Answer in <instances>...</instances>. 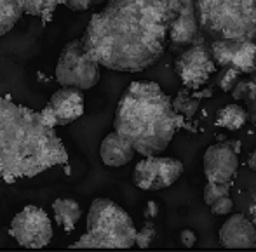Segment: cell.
<instances>
[{
	"label": "cell",
	"instance_id": "1",
	"mask_svg": "<svg viewBox=\"0 0 256 252\" xmlns=\"http://www.w3.org/2000/svg\"><path fill=\"white\" fill-rule=\"evenodd\" d=\"M182 5V0H108L91 16L80 40L100 66L143 71L164 54L169 26Z\"/></svg>",
	"mask_w": 256,
	"mask_h": 252
},
{
	"label": "cell",
	"instance_id": "2",
	"mask_svg": "<svg viewBox=\"0 0 256 252\" xmlns=\"http://www.w3.org/2000/svg\"><path fill=\"white\" fill-rule=\"evenodd\" d=\"M68 162V151L40 111L0 96V179L34 178Z\"/></svg>",
	"mask_w": 256,
	"mask_h": 252
},
{
	"label": "cell",
	"instance_id": "3",
	"mask_svg": "<svg viewBox=\"0 0 256 252\" xmlns=\"http://www.w3.org/2000/svg\"><path fill=\"white\" fill-rule=\"evenodd\" d=\"M180 127V115L157 82H132L118 99L114 131L134 146L142 157L160 155Z\"/></svg>",
	"mask_w": 256,
	"mask_h": 252
},
{
	"label": "cell",
	"instance_id": "4",
	"mask_svg": "<svg viewBox=\"0 0 256 252\" xmlns=\"http://www.w3.org/2000/svg\"><path fill=\"white\" fill-rule=\"evenodd\" d=\"M136 226L129 214L110 199H94L88 212L86 233L75 249H129L136 244Z\"/></svg>",
	"mask_w": 256,
	"mask_h": 252
},
{
	"label": "cell",
	"instance_id": "5",
	"mask_svg": "<svg viewBox=\"0 0 256 252\" xmlns=\"http://www.w3.org/2000/svg\"><path fill=\"white\" fill-rule=\"evenodd\" d=\"M199 26L212 40L256 35V0H194Z\"/></svg>",
	"mask_w": 256,
	"mask_h": 252
},
{
	"label": "cell",
	"instance_id": "6",
	"mask_svg": "<svg viewBox=\"0 0 256 252\" xmlns=\"http://www.w3.org/2000/svg\"><path fill=\"white\" fill-rule=\"evenodd\" d=\"M100 63L84 49L80 38H75L64 44L58 57L56 77L58 84L63 87H77L80 91L92 89L102 78Z\"/></svg>",
	"mask_w": 256,
	"mask_h": 252
},
{
	"label": "cell",
	"instance_id": "7",
	"mask_svg": "<svg viewBox=\"0 0 256 252\" xmlns=\"http://www.w3.org/2000/svg\"><path fill=\"white\" fill-rule=\"evenodd\" d=\"M9 233L24 249L48 247L52 239V223L44 209L37 205L23 207L10 221Z\"/></svg>",
	"mask_w": 256,
	"mask_h": 252
},
{
	"label": "cell",
	"instance_id": "8",
	"mask_svg": "<svg viewBox=\"0 0 256 252\" xmlns=\"http://www.w3.org/2000/svg\"><path fill=\"white\" fill-rule=\"evenodd\" d=\"M182 174L183 164L178 158L148 155L134 165L132 183L143 192H158L174 185Z\"/></svg>",
	"mask_w": 256,
	"mask_h": 252
},
{
	"label": "cell",
	"instance_id": "9",
	"mask_svg": "<svg viewBox=\"0 0 256 252\" xmlns=\"http://www.w3.org/2000/svg\"><path fill=\"white\" fill-rule=\"evenodd\" d=\"M174 71L186 89H199L216 71L211 49L202 44H196L183 50L174 61Z\"/></svg>",
	"mask_w": 256,
	"mask_h": 252
},
{
	"label": "cell",
	"instance_id": "10",
	"mask_svg": "<svg viewBox=\"0 0 256 252\" xmlns=\"http://www.w3.org/2000/svg\"><path fill=\"white\" fill-rule=\"evenodd\" d=\"M84 111L86 99L80 89L61 85V89L51 96V99L48 101V104L40 113L48 120V124L56 129L78 120L84 115Z\"/></svg>",
	"mask_w": 256,
	"mask_h": 252
},
{
	"label": "cell",
	"instance_id": "11",
	"mask_svg": "<svg viewBox=\"0 0 256 252\" xmlns=\"http://www.w3.org/2000/svg\"><path fill=\"white\" fill-rule=\"evenodd\" d=\"M211 54L216 66L236 68L240 73H251L256 68V44L251 38L212 40Z\"/></svg>",
	"mask_w": 256,
	"mask_h": 252
},
{
	"label": "cell",
	"instance_id": "12",
	"mask_svg": "<svg viewBox=\"0 0 256 252\" xmlns=\"http://www.w3.org/2000/svg\"><path fill=\"white\" fill-rule=\"evenodd\" d=\"M204 174L211 183L230 185L239 169V157L226 143H214L204 153Z\"/></svg>",
	"mask_w": 256,
	"mask_h": 252
},
{
	"label": "cell",
	"instance_id": "13",
	"mask_svg": "<svg viewBox=\"0 0 256 252\" xmlns=\"http://www.w3.org/2000/svg\"><path fill=\"white\" fill-rule=\"evenodd\" d=\"M220 242L228 249H251L256 242V226L242 214H234L220 228Z\"/></svg>",
	"mask_w": 256,
	"mask_h": 252
},
{
	"label": "cell",
	"instance_id": "14",
	"mask_svg": "<svg viewBox=\"0 0 256 252\" xmlns=\"http://www.w3.org/2000/svg\"><path fill=\"white\" fill-rule=\"evenodd\" d=\"M136 150L118 132H108L100 145V157L106 167H122L134 158Z\"/></svg>",
	"mask_w": 256,
	"mask_h": 252
},
{
	"label": "cell",
	"instance_id": "15",
	"mask_svg": "<svg viewBox=\"0 0 256 252\" xmlns=\"http://www.w3.org/2000/svg\"><path fill=\"white\" fill-rule=\"evenodd\" d=\"M199 19H197L196 7L192 3H183L180 12L176 14V17L171 21V26H169V40L172 44H192L197 40V35H199Z\"/></svg>",
	"mask_w": 256,
	"mask_h": 252
},
{
	"label": "cell",
	"instance_id": "16",
	"mask_svg": "<svg viewBox=\"0 0 256 252\" xmlns=\"http://www.w3.org/2000/svg\"><path fill=\"white\" fill-rule=\"evenodd\" d=\"M52 212L56 225L64 233H72L82 218V207L74 199H56L52 202Z\"/></svg>",
	"mask_w": 256,
	"mask_h": 252
},
{
	"label": "cell",
	"instance_id": "17",
	"mask_svg": "<svg viewBox=\"0 0 256 252\" xmlns=\"http://www.w3.org/2000/svg\"><path fill=\"white\" fill-rule=\"evenodd\" d=\"M250 115H248V110L244 106L237 103L226 104L216 115V125L222 129H226V131H239V129L244 127V124L248 122Z\"/></svg>",
	"mask_w": 256,
	"mask_h": 252
},
{
	"label": "cell",
	"instance_id": "18",
	"mask_svg": "<svg viewBox=\"0 0 256 252\" xmlns=\"http://www.w3.org/2000/svg\"><path fill=\"white\" fill-rule=\"evenodd\" d=\"M23 14L30 16L48 17L52 14L60 5H64L66 0H14Z\"/></svg>",
	"mask_w": 256,
	"mask_h": 252
},
{
	"label": "cell",
	"instance_id": "19",
	"mask_svg": "<svg viewBox=\"0 0 256 252\" xmlns=\"http://www.w3.org/2000/svg\"><path fill=\"white\" fill-rule=\"evenodd\" d=\"M21 14L23 12L14 0H0V38L16 26Z\"/></svg>",
	"mask_w": 256,
	"mask_h": 252
},
{
	"label": "cell",
	"instance_id": "20",
	"mask_svg": "<svg viewBox=\"0 0 256 252\" xmlns=\"http://www.w3.org/2000/svg\"><path fill=\"white\" fill-rule=\"evenodd\" d=\"M171 103H172V110L180 117H185V118H192L197 113V110H199V101L192 99L186 94H178Z\"/></svg>",
	"mask_w": 256,
	"mask_h": 252
},
{
	"label": "cell",
	"instance_id": "21",
	"mask_svg": "<svg viewBox=\"0 0 256 252\" xmlns=\"http://www.w3.org/2000/svg\"><path fill=\"white\" fill-rule=\"evenodd\" d=\"M223 195H230V185H225V183H211L208 181V185H206L204 188V202L206 205H211L214 204L216 200L220 199V197Z\"/></svg>",
	"mask_w": 256,
	"mask_h": 252
},
{
	"label": "cell",
	"instance_id": "22",
	"mask_svg": "<svg viewBox=\"0 0 256 252\" xmlns=\"http://www.w3.org/2000/svg\"><path fill=\"white\" fill-rule=\"evenodd\" d=\"M209 211H211L214 216H228V214H232V211H234L232 197H230V195L220 197L214 204L209 205Z\"/></svg>",
	"mask_w": 256,
	"mask_h": 252
},
{
	"label": "cell",
	"instance_id": "23",
	"mask_svg": "<svg viewBox=\"0 0 256 252\" xmlns=\"http://www.w3.org/2000/svg\"><path fill=\"white\" fill-rule=\"evenodd\" d=\"M155 235H157L155 226L148 221L140 232H136V244H138V247H142V249H146V247L154 242Z\"/></svg>",
	"mask_w": 256,
	"mask_h": 252
},
{
	"label": "cell",
	"instance_id": "24",
	"mask_svg": "<svg viewBox=\"0 0 256 252\" xmlns=\"http://www.w3.org/2000/svg\"><path fill=\"white\" fill-rule=\"evenodd\" d=\"M240 71L239 70H236V68H230V66H226L225 68V71H223V75H222V78H220V87L223 89V91H232L234 87H236V84L239 80H237V75H239Z\"/></svg>",
	"mask_w": 256,
	"mask_h": 252
},
{
	"label": "cell",
	"instance_id": "25",
	"mask_svg": "<svg viewBox=\"0 0 256 252\" xmlns=\"http://www.w3.org/2000/svg\"><path fill=\"white\" fill-rule=\"evenodd\" d=\"M100 2H102V0H66L64 5L72 10H88V9H91V7L98 5Z\"/></svg>",
	"mask_w": 256,
	"mask_h": 252
},
{
	"label": "cell",
	"instance_id": "26",
	"mask_svg": "<svg viewBox=\"0 0 256 252\" xmlns=\"http://www.w3.org/2000/svg\"><path fill=\"white\" fill-rule=\"evenodd\" d=\"M180 242H182L183 247H186V249H190V247H194L197 244V235L194 230H182V233H180Z\"/></svg>",
	"mask_w": 256,
	"mask_h": 252
},
{
	"label": "cell",
	"instance_id": "27",
	"mask_svg": "<svg viewBox=\"0 0 256 252\" xmlns=\"http://www.w3.org/2000/svg\"><path fill=\"white\" fill-rule=\"evenodd\" d=\"M157 211H158V207L155 205V202H148V205H146V211H145V214H146V218H154V216H157Z\"/></svg>",
	"mask_w": 256,
	"mask_h": 252
},
{
	"label": "cell",
	"instance_id": "28",
	"mask_svg": "<svg viewBox=\"0 0 256 252\" xmlns=\"http://www.w3.org/2000/svg\"><path fill=\"white\" fill-rule=\"evenodd\" d=\"M248 165H250L251 171H254V172H256V150H254V151H251L250 157H248Z\"/></svg>",
	"mask_w": 256,
	"mask_h": 252
},
{
	"label": "cell",
	"instance_id": "29",
	"mask_svg": "<svg viewBox=\"0 0 256 252\" xmlns=\"http://www.w3.org/2000/svg\"><path fill=\"white\" fill-rule=\"evenodd\" d=\"M251 73H253V75H251V82H253V85H254V89H256V68H254L253 71H251Z\"/></svg>",
	"mask_w": 256,
	"mask_h": 252
},
{
	"label": "cell",
	"instance_id": "30",
	"mask_svg": "<svg viewBox=\"0 0 256 252\" xmlns=\"http://www.w3.org/2000/svg\"><path fill=\"white\" fill-rule=\"evenodd\" d=\"M253 214H256V200H254V205H253Z\"/></svg>",
	"mask_w": 256,
	"mask_h": 252
},
{
	"label": "cell",
	"instance_id": "31",
	"mask_svg": "<svg viewBox=\"0 0 256 252\" xmlns=\"http://www.w3.org/2000/svg\"><path fill=\"white\" fill-rule=\"evenodd\" d=\"M254 247H256V242H254Z\"/></svg>",
	"mask_w": 256,
	"mask_h": 252
}]
</instances>
